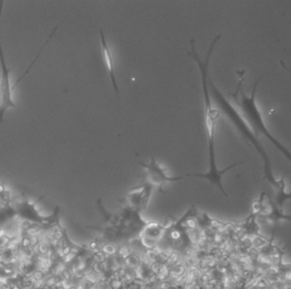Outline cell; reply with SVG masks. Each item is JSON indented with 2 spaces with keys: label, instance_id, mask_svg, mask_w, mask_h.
<instances>
[{
  "label": "cell",
  "instance_id": "cell-1",
  "mask_svg": "<svg viewBox=\"0 0 291 289\" xmlns=\"http://www.w3.org/2000/svg\"><path fill=\"white\" fill-rule=\"evenodd\" d=\"M221 39V35H217L215 39L211 41V45L208 48L207 55H206L205 59L202 60L199 57L197 49H196V44L194 41L191 40L190 41V45L191 49L190 51L187 52V55L189 57H191L194 59V61L197 64V66L199 67L200 75H201V85H202V92H204V113H205V127H206V133H207V141H208V161H209V170L205 172V174H185L184 177H197V178H202V179H207L211 183V186H216L221 193H223V195L225 197H228V194L225 193L224 188H223L222 184V177L225 175V172L228 170L233 169L234 167L242 164L243 161L241 162H235V163L231 164L226 167L225 169L220 170L217 168L216 164V157H215V144H214V130H215V126L218 118H220V111L218 109L214 108L213 103H211V93H209V87H208V78H209V61H211V57L214 50V47L217 43V41Z\"/></svg>",
  "mask_w": 291,
  "mask_h": 289
},
{
  "label": "cell",
  "instance_id": "cell-2",
  "mask_svg": "<svg viewBox=\"0 0 291 289\" xmlns=\"http://www.w3.org/2000/svg\"><path fill=\"white\" fill-rule=\"evenodd\" d=\"M208 87H209V93L213 95L214 100L216 101L220 110L226 115L228 119L233 124L234 127L239 130L240 134L250 143L251 145L254 146V149L257 151V153L260 155L263 163H264V178L272 185L275 192H278L280 189H285L284 178L282 177L280 180H276L274 178L271 160H269V157H268V154L265 151L264 146L262 145V143L257 138V136L251 132V129L249 128V125L247 124V121L241 117V115L237 111V109L226 100V98L223 95L222 92L217 89L216 85L214 84V82L211 81V77L208 78Z\"/></svg>",
  "mask_w": 291,
  "mask_h": 289
},
{
  "label": "cell",
  "instance_id": "cell-3",
  "mask_svg": "<svg viewBox=\"0 0 291 289\" xmlns=\"http://www.w3.org/2000/svg\"><path fill=\"white\" fill-rule=\"evenodd\" d=\"M258 84H259V79H257L256 83L254 84V87H252V91H251L250 95H247V94L245 93V91L242 90V86H241V84H240V82H239V86H238V91H237V92L240 93V98L238 99V98L233 96L234 100H235L237 104L239 106L240 109H241V111H242V113H243L245 120L247 121V124L250 125L251 128H252L254 132H255L254 134H255L256 136L258 135V134L265 136L268 141L271 142L274 146L276 147L280 152L282 153L285 158L289 160V162L291 163V152L284 146V145H283V144H281V143H280V142L278 141V140H276L269 132H268V129L266 128L265 124H264V120H263V117H262V115H260V111H259V109L257 108L256 90H257Z\"/></svg>",
  "mask_w": 291,
  "mask_h": 289
},
{
  "label": "cell",
  "instance_id": "cell-4",
  "mask_svg": "<svg viewBox=\"0 0 291 289\" xmlns=\"http://www.w3.org/2000/svg\"><path fill=\"white\" fill-rule=\"evenodd\" d=\"M4 1L0 0V23L2 15ZM1 28V27H0ZM14 89L10 84V69L8 67L1 43V34H0V124L4 123V117L7 110L10 108H17L16 102L14 101Z\"/></svg>",
  "mask_w": 291,
  "mask_h": 289
},
{
  "label": "cell",
  "instance_id": "cell-5",
  "mask_svg": "<svg viewBox=\"0 0 291 289\" xmlns=\"http://www.w3.org/2000/svg\"><path fill=\"white\" fill-rule=\"evenodd\" d=\"M185 218H187V213L176 223L172 225L171 227L164 228V231H163L159 242H164L167 246L176 249V251H183V249L188 248L191 242L189 239L185 228L183 227V222L185 220Z\"/></svg>",
  "mask_w": 291,
  "mask_h": 289
},
{
  "label": "cell",
  "instance_id": "cell-6",
  "mask_svg": "<svg viewBox=\"0 0 291 289\" xmlns=\"http://www.w3.org/2000/svg\"><path fill=\"white\" fill-rule=\"evenodd\" d=\"M140 164L146 169V180L148 183V185L149 186H156L159 191L164 189L165 184L181 180L183 178H185L184 175L179 176V177H171V176L166 175L165 171L156 162L154 157L150 158V163L146 164L143 162H140Z\"/></svg>",
  "mask_w": 291,
  "mask_h": 289
},
{
  "label": "cell",
  "instance_id": "cell-7",
  "mask_svg": "<svg viewBox=\"0 0 291 289\" xmlns=\"http://www.w3.org/2000/svg\"><path fill=\"white\" fill-rule=\"evenodd\" d=\"M258 214H260L263 218L267 219L273 222H279L280 220H289L291 221V215L285 214L283 210H281L275 204L271 195H266L263 193L260 200H259V206H258Z\"/></svg>",
  "mask_w": 291,
  "mask_h": 289
},
{
  "label": "cell",
  "instance_id": "cell-8",
  "mask_svg": "<svg viewBox=\"0 0 291 289\" xmlns=\"http://www.w3.org/2000/svg\"><path fill=\"white\" fill-rule=\"evenodd\" d=\"M99 33H100V43H101V52H103V64H105V67L107 69V73H108V76L109 78H110V82L113 84L115 93L118 95L120 94V91H118V85H117V82H116V75H115V69H114V59H113L112 52H110L109 47L107 44V41H106V38H105L103 31L100 30Z\"/></svg>",
  "mask_w": 291,
  "mask_h": 289
},
{
  "label": "cell",
  "instance_id": "cell-9",
  "mask_svg": "<svg viewBox=\"0 0 291 289\" xmlns=\"http://www.w3.org/2000/svg\"><path fill=\"white\" fill-rule=\"evenodd\" d=\"M33 277H34V280L41 281V280H43V278H45V274H43L42 272H40V271H36V272H34Z\"/></svg>",
  "mask_w": 291,
  "mask_h": 289
},
{
  "label": "cell",
  "instance_id": "cell-10",
  "mask_svg": "<svg viewBox=\"0 0 291 289\" xmlns=\"http://www.w3.org/2000/svg\"><path fill=\"white\" fill-rule=\"evenodd\" d=\"M12 289H21V288H19V287H17V286H15V287H13Z\"/></svg>",
  "mask_w": 291,
  "mask_h": 289
}]
</instances>
